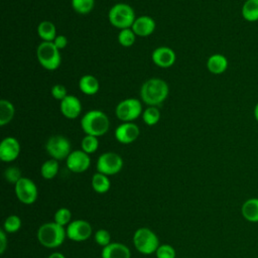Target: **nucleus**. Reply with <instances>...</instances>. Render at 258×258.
<instances>
[{
	"instance_id": "obj_35",
	"label": "nucleus",
	"mask_w": 258,
	"mask_h": 258,
	"mask_svg": "<svg viewBox=\"0 0 258 258\" xmlns=\"http://www.w3.org/2000/svg\"><path fill=\"white\" fill-rule=\"evenodd\" d=\"M94 238H95V241L97 242V244H99L100 246H103V247L108 246L110 243H112V242H111V235H110V233H109L107 230H105V229H100V230H98V231L95 233Z\"/></svg>"
},
{
	"instance_id": "obj_32",
	"label": "nucleus",
	"mask_w": 258,
	"mask_h": 258,
	"mask_svg": "<svg viewBox=\"0 0 258 258\" xmlns=\"http://www.w3.org/2000/svg\"><path fill=\"white\" fill-rule=\"evenodd\" d=\"M54 222L62 227H64L66 225H69L71 223V219H72V213L69 209L67 208H60L58 209L55 214H54Z\"/></svg>"
},
{
	"instance_id": "obj_26",
	"label": "nucleus",
	"mask_w": 258,
	"mask_h": 258,
	"mask_svg": "<svg viewBox=\"0 0 258 258\" xmlns=\"http://www.w3.org/2000/svg\"><path fill=\"white\" fill-rule=\"evenodd\" d=\"M58 172L57 160L51 158L44 161L40 167V173L45 179H52Z\"/></svg>"
},
{
	"instance_id": "obj_24",
	"label": "nucleus",
	"mask_w": 258,
	"mask_h": 258,
	"mask_svg": "<svg viewBox=\"0 0 258 258\" xmlns=\"http://www.w3.org/2000/svg\"><path fill=\"white\" fill-rule=\"evenodd\" d=\"M15 108L14 105L5 99L0 101V126H5L14 117Z\"/></svg>"
},
{
	"instance_id": "obj_29",
	"label": "nucleus",
	"mask_w": 258,
	"mask_h": 258,
	"mask_svg": "<svg viewBox=\"0 0 258 258\" xmlns=\"http://www.w3.org/2000/svg\"><path fill=\"white\" fill-rule=\"evenodd\" d=\"M95 5V0H72L73 9L82 15L89 14Z\"/></svg>"
},
{
	"instance_id": "obj_23",
	"label": "nucleus",
	"mask_w": 258,
	"mask_h": 258,
	"mask_svg": "<svg viewBox=\"0 0 258 258\" xmlns=\"http://www.w3.org/2000/svg\"><path fill=\"white\" fill-rule=\"evenodd\" d=\"M37 34L42 41H53L56 36L55 25L51 21L43 20L37 26Z\"/></svg>"
},
{
	"instance_id": "obj_15",
	"label": "nucleus",
	"mask_w": 258,
	"mask_h": 258,
	"mask_svg": "<svg viewBox=\"0 0 258 258\" xmlns=\"http://www.w3.org/2000/svg\"><path fill=\"white\" fill-rule=\"evenodd\" d=\"M151 59L157 67L167 69L175 62L176 55L172 48L168 46H159L152 51Z\"/></svg>"
},
{
	"instance_id": "obj_37",
	"label": "nucleus",
	"mask_w": 258,
	"mask_h": 258,
	"mask_svg": "<svg viewBox=\"0 0 258 258\" xmlns=\"http://www.w3.org/2000/svg\"><path fill=\"white\" fill-rule=\"evenodd\" d=\"M52 42H53V44H54L59 50H60V49H63V48L68 45V39H67V37H66L64 35H61V34L56 35Z\"/></svg>"
},
{
	"instance_id": "obj_38",
	"label": "nucleus",
	"mask_w": 258,
	"mask_h": 258,
	"mask_svg": "<svg viewBox=\"0 0 258 258\" xmlns=\"http://www.w3.org/2000/svg\"><path fill=\"white\" fill-rule=\"evenodd\" d=\"M7 247V237H6V232L1 230L0 231V253L3 254L5 249Z\"/></svg>"
},
{
	"instance_id": "obj_10",
	"label": "nucleus",
	"mask_w": 258,
	"mask_h": 258,
	"mask_svg": "<svg viewBox=\"0 0 258 258\" xmlns=\"http://www.w3.org/2000/svg\"><path fill=\"white\" fill-rule=\"evenodd\" d=\"M15 194L22 204L31 205L37 199V187L30 178L21 177L15 183Z\"/></svg>"
},
{
	"instance_id": "obj_12",
	"label": "nucleus",
	"mask_w": 258,
	"mask_h": 258,
	"mask_svg": "<svg viewBox=\"0 0 258 258\" xmlns=\"http://www.w3.org/2000/svg\"><path fill=\"white\" fill-rule=\"evenodd\" d=\"M68 168L75 172L81 173L86 171L91 164V158L88 153L81 150H74L70 153V155L66 159Z\"/></svg>"
},
{
	"instance_id": "obj_11",
	"label": "nucleus",
	"mask_w": 258,
	"mask_h": 258,
	"mask_svg": "<svg viewBox=\"0 0 258 258\" xmlns=\"http://www.w3.org/2000/svg\"><path fill=\"white\" fill-rule=\"evenodd\" d=\"M66 232L69 239L76 242H82L92 235V226L85 220H75L68 225Z\"/></svg>"
},
{
	"instance_id": "obj_13",
	"label": "nucleus",
	"mask_w": 258,
	"mask_h": 258,
	"mask_svg": "<svg viewBox=\"0 0 258 258\" xmlns=\"http://www.w3.org/2000/svg\"><path fill=\"white\" fill-rule=\"evenodd\" d=\"M140 134L139 127L133 122H123L115 129V138L122 144L134 142Z\"/></svg>"
},
{
	"instance_id": "obj_20",
	"label": "nucleus",
	"mask_w": 258,
	"mask_h": 258,
	"mask_svg": "<svg viewBox=\"0 0 258 258\" xmlns=\"http://www.w3.org/2000/svg\"><path fill=\"white\" fill-rule=\"evenodd\" d=\"M243 218L250 223H258V198L246 200L241 207Z\"/></svg>"
},
{
	"instance_id": "obj_28",
	"label": "nucleus",
	"mask_w": 258,
	"mask_h": 258,
	"mask_svg": "<svg viewBox=\"0 0 258 258\" xmlns=\"http://www.w3.org/2000/svg\"><path fill=\"white\" fill-rule=\"evenodd\" d=\"M136 40V34L132 28L121 29L118 33V42L124 47H130Z\"/></svg>"
},
{
	"instance_id": "obj_25",
	"label": "nucleus",
	"mask_w": 258,
	"mask_h": 258,
	"mask_svg": "<svg viewBox=\"0 0 258 258\" xmlns=\"http://www.w3.org/2000/svg\"><path fill=\"white\" fill-rule=\"evenodd\" d=\"M110 179L108 175L103 174L101 172H97L92 177V186L94 190L98 194H105L110 189Z\"/></svg>"
},
{
	"instance_id": "obj_19",
	"label": "nucleus",
	"mask_w": 258,
	"mask_h": 258,
	"mask_svg": "<svg viewBox=\"0 0 258 258\" xmlns=\"http://www.w3.org/2000/svg\"><path fill=\"white\" fill-rule=\"evenodd\" d=\"M228 58L221 53L212 54L207 60V69L214 75H221L228 69Z\"/></svg>"
},
{
	"instance_id": "obj_8",
	"label": "nucleus",
	"mask_w": 258,
	"mask_h": 258,
	"mask_svg": "<svg viewBox=\"0 0 258 258\" xmlns=\"http://www.w3.org/2000/svg\"><path fill=\"white\" fill-rule=\"evenodd\" d=\"M46 152L55 160L67 159L71 151L70 140L62 135H53L45 143Z\"/></svg>"
},
{
	"instance_id": "obj_18",
	"label": "nucleus",
	"mask_w": 258,
	"mask_h": 258,
	"mask_svg": "<svg viewBox=\"0 0 258 258\" xmlns=\"http://www.w3.org/2000/svg\"><path fill=\"white\" fill-rule=\"evenodd\" d=\"M101 256L102 258H130L131 252L126 245L113 242L103 247Z\"/></svg>"
},
{
	"instance_id": "obj_5",
	"label": "nucleus",
	"mask_w": 258,
	"mask_h": 258,
	"mask_svg": "<svg viewBox=\"0 0 258 258\" xmlns=\"http://www.w3.org/2000/svg\"><path fill=\"white\" fill-rule=\"evenodd\" d=\"M36 57L42 68L47 71H55L61 62L59 49L52 41H42L36 48Z\"/></svg>"
},
{
	"instance_id": "obj_22",
	"label": "nucleus",
	"mask_w": 258,
	"mask_h": 258,
	"mask_svg": "<svg viewBox=\"0 0 258 258\" xmlns=\"http://www.w3.org/2000/svg\"><path fill=\"white\" fill-rule=\"evenodd\" d=\"M241 14L247 22L258 21V0H246L242 5Z\"/></svg>"
},
{
	"instance_id": "obj_3",
	"label": "nucleus",
	"mask_w": 258,
	"mask_h": 258,
	"mask_svg": "<svg viewBox=\"0 0 258 258\" xmlns=\"http://www.w3.org/2000/svg\"><path fill=\"white\" fill-rule=\"evenodd\" d=\"M66 236L67 232L64 227L55 222L42 224L37 231L38 242L46 248H56L60 246L63 243Z\"/></svg>"
},
{
	"instance_id": "obj_2",
	"label": "nucleus",
	"mask_w": 258,
	"mask_h": 258,
	"mask_svg": "<svg viewBox=\"0 0 258 258\" xmlns=\"http://www.w3.org/2000/svg\"><path fill=\"white\" fill-rule=\"evenodd\" d=\"M81 127L86 135L100 137L108 132L110 128V121L103 111L91 110L82 117Z\"/></svg>"
},
{
	"instance_id": "obj_6",
	"label": "nucleus",
	"mask_w": 258,
	"mask_h": 258,
	"mask_svg": "<svg viewBox=\"0 0 258 258\" xmlns=\"http://www.w3.org/2000/svg\"><path fill=\"white\" fill-rule=\"evenodd\" d=\"M135 248L142 254L149 255L156 252L159 247V240L156 234L148 228H139L133 235Z\"/></svg>"
},
{
	"instance_id": "obj_4",
	"label": "nucleus",
	"mask_w": 258,
	"mask_h": 258,
	"mask_svg": "<svg viewBox=\"0 0 258 258\" xmlns=\"http://www.w3.org/2000/svg\"><path fill=\"white\" fill-rule=\"evenodd\" d=\"M109 22L116 28L125 29L131 28L136 16L134 9L126 3H116L113 5L108 13Z\"/></svg>"
},
{
	"instance_id": "obj_14",
	"label": "nucleus",
	"mask_w": 258,
	"mask_h": 258,
	"mask_svg": "<svg viewBox=\"0 0 258 258\" xmlns=\"http://www.w3.org/2000/svg\"><path fill=\"white\" fill-rule=\"evenodd\" d=\"M20 153V144L15 137H5L0 143V159L4 162L15 160Z\"/></svg>"
},
{
	"instance_id": "obj_1",
	"label": "nucleus",
	"mask_w": 258,
	"mask_h": 258,
	"mask_svg": "<svg viewBox=\"0 0 258 258\" xmlns=\"http://www.w3.org/2000/svg\"><path fill=\"white\" fill-rule=\"evenodd\" d=\"M169 87L164 80L151 78L145 81L140 89V98L147 106L157 107L167 98Z\"/></svg>"
},
{
	"instance_id": "obj_9",
	"label": "nucleus",
	"mask_w": 258,
	"mask_h": 258,
	"mask_svg": "<svg viewBox=\"0 0 258 258\" xmlns=\"http://www.w3.org/2000/svg\"><path fill=\"white\" fill-rule=\"evenodd\" d=\"M123 167L122 157L115 152H105L101 154L97 161V170L106 175L118 173Z\"/></svg>"
},
{
	"instance_id": "obj_31",
	"label": "nucleus",
	"mask_w": 258,
	"mask_h": 258,
	"mask_svg": "<svg viewBox=\"0 0 258 258\" xmlns=\"http://www.w3.org/2000/svg\"><path fill=\"white\" fill-rule=\"evenodd\" d=\"M3 226L6 233H15L21 227V220L18 216L11 215L5 219Z\"/></svg>"
},
{
	"instance_id": "obj_21",
	"label": "nucleus",
	"mask_w": 258,
	"mask_h": 258,
	"mask_svg": "<svg viewBox=\"0 0 258 258\" xmlns=\"http://www.w3.org/2000/svg\"><path fill=\"white\" fill-rule=\"evenodd\" d=\"M80 90L88 96H93L98 93L100 89L99 81L93 75H84L79 81Z\"/></svg>"
},
{
	"instance_id": "obj_17",
	"label": "nucleus",
	"mask_w": 258,
	"mask_h": 258,
	"mask_svg": "<svg viewBox=\"0 0 258 258\" xmlns=\"http://www.w3.org/2000/svg\"><path fill=\"white\" fill-rule=\"evenodd\" d=\"M155 26L156 24L152 17L148 15H142L135 19L131 28L136 36L146 37L153 33V31L155 30Z\"/></svg>"
},
{
	"instance_id": "obj_34",
	"label": "nucleus",
	"mask_w": 258,
	"mask_h": 258,
	"mask_svg": "<svg viewBox=\"0 0 258 258\" xmlns=\"http://www.w3.org/2000/svg\"><path fill=\"white\" fill-rule=\"evenodd\" d=\"M4 177L10 183L15 184L22 176H21V171L18 167L10 166V167L6 168V170L4 171Z\"/></svg>"
},
{
	"instance_id": "obj_7",
	"label": "nucleus",
	"mask_w": 258,
	"mask_h": 258,
	"mask_svg": "<svg viewBox=\"0 0 258 258\" xmlns=\"http://www.w3.org/2000/svg\"><path fill=\"white\" fill-rule=\"evenodd\" d=\"M142 113V104L135 98L122 100L118 103L115 109L116 117L122 122H133Z\"/></svg>"
},
{
	"instance_id": "obj_16",
	"label": "nucleus",
	"mask_w": 258,
	"mask_h": 258,
	"mask_svg": "<svg viewBox=\"0 0 258 258\" xmlns=\"http://www.w3.org/2000/svg\"><path fill=\"white\" fill-rule=\"evenodd\" d=\"M59 109L61 114L67 119H76L82 112V104L78 97L74 95H68L60 101Z\"/></svg>"
},
{
	"instance_id": "obj_36",
	"label": "nucleus",
	"mask_w": 258,
	"mask_h": 258,
	"mask_svg": "<svg viewBox=\"0 0 258 258\" xmlns=\"http://www.w3.org/2000/svg\"><path fill=\"white\" fill-rule=\"evenodd\" d=\"M51 95L55 100L61 101L68 96V92L64 86L60 84H56V85H53L51 88Z\"/></svg>"
},
{
	"instance_id": "obj_40",
	"label": "nucleus",
	"mask_w": 258,
	"mask_h": 258,
	"mask_svg": "<svg viewBox=\"0 0 258 258\" xmlns=\"http://www.w3.org/2000/svg\"><path fill=\"white\" fill-rule=\"evenodd\" d=\"M253 114H254V118H255V120L258 122V102L256 103V105H255V107H254Z\"/></svg>"
},
{
	"instance_id": "obj_30",
	"label": "nucleus",
	"mask_w": 258,
	"mask_h": 258,
	"mask_svg": "<svg viewBox=\"0 0 258 258\" xmlns=\"http://www.w3.org/2000/svg\"><path fill=\"white\" fill-rule=\"evenodd\" d=\"M82 150L88 154L94 153L99 147V140L98 137L93 135H86L81 141Z\"/></svg>"
},
{
	"instance_id": "obj_39",
	"label": "nucleus",
	"mask_w": 258,
	"mask_h": 258,
	"mask_svg": "<svg viewBox=\"0 0 258 258\" xmlns=\"http://www.w3.org/2000/svg\"><path fill=\"white\" fill-rule=\"evenodd\" d=\"M48 258H66V257H64L63 254H61V253H59V252H53V253H51V254L48 256Z\"/></svg>"
},
{
	"instance_id": "obj_33",
	"label": "nucleus",
	"mask_w": 258,
	"mask_h": 258,
	"mask_svg": "<svg viewBox=\"0 0 258 258\" xmlns=\"http://www.w3.org/2000/svg\"><path fill=\"white\" fill-rule=\"evenodd\" d=\"M155 254L157 258H175L176 255L174 248L168 244L159 245Z\"/></svg>"
},
{
	"instance_id": "obj_27",
	"label": "nucleus",
	"mask_w": 258,
	"mask_h": 258,
	"mask_svg": "<svg viewBox=\"0 0 258 258\" xmlns=\"http://www.w3.org/2000/svg\"><path fill=\"white\" fill-rule=\"evenodd\" d=\"M143 122L148 126H153L157 124L160 120V111L157 107L148 106L142 113Z\"/></svg>"
}]
</instances>
